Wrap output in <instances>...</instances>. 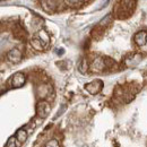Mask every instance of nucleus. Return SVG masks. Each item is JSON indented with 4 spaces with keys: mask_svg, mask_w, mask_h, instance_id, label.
Here are the masks:
<instances>
[{
    "mask_svg": "<svg viewBox=\"0 0 147 147\" xmlns=\"http://www.w3.org/2000/svg\"><path fill=\"white\" fill-rule=\"evenodd\" d=\"M67 5H82L83 1H66Z\"/></svg>",
    "mask_w": 147,
    "mask_h": 147,
    "instance_id": "obj_15",
    "label": "nucleus"
},
{
    "mask_svg": "<svg viewBox=\"0 0 147 147\" xmlns=\"http://www.w3.org/2000/svg\"><path fill=\"white\" fill-rule=\"evenodd\" d=\"M107 67H108V60H105L104 58H96L91 66L93 71H102Z\"/></svg>",
    "mask_w": 147,
    "mask_h": 147,
    "instance_id": "obj_4",
    "label": "nucleus"
},
{
    "mask_svg": "<svg viewBox=\"0 0 147 147\" xmlns=\"http://www.w3.org/2000/svg\"><path fill=\"white\" fill-rule=\"evenodd\" d=\"M15 137H16V140L19 142V144H23V143L26 142V139H27V137H28V134H27V131H26L25 129L22 128V129H18V130L16 131Z\"/></svg>",
    "mask_w": 147,
    "mask_h": 147,
    "instance_id": "obj_7",
    "label": "nucleus"
},
{
    "mask_svg": "<svg viewBox=\"0 0 147 147\" xmlns=\"http://www.w3.org/2000/svg\"><path fill=\"white\" fill-rule=\"evenodd\" d=\"M32 47H33L36 51H42V50H43V48H44L45 45L43 44V42H42L38 37H35V38H33V40H32Z\"/></svg>",
    "mask_w": 147,
    "mask_h": 147,
    "instance_id": "obj_9",
    "label": "nucleus"
},
{
    "mask_svg": "<svg viewBox=\"0 0 147 147\" xmlns=\"http://www.w3.org/2000/svg\"><path fill=\"white\" fill-rule=\"evenodd\" d=\"M111 19H112V16H111V14H109V15H107V17H104V18L102 19L98 24H100V26H104V25H107L110 22Z\"/></svg>",
    "mask_w": 147,
    "mask_h": 147,
    "instance_id": "obj_13",
    "label": "nucleus"
},
{
    "mask_svg": "<svg viewBox=\"0 0 147 147\" xmlns=\"http://www.w3.org/2000/svg\"><path fill=\"white\" fill-rule=\"evenodd\" d=\"M134 41L136 42L137 45H140V47H144L147 43V32L145 31H140V32H137L134 36Z\"/></svg>",
    "mask_w": 147,
    "mask_h": 147,
    "instance_id": "obj_6",
    "label": "nucleus"
},
{
    "mask_svg": "<svg viewBox=\"0 0 147 147\" xmlns=\"http://www.w3.org/2000/svg\"><path fill=\"white\" fill-rule=\"evenodd\" d=\"M42 42H43V44L44 45H47L48 43H49V41H50V36H49V34L44 31V30H41L38 33H37V36Z\"/></svg>",
    "mask_w": 147,
    "mask_h": 147,
    "instance_id": "obj_8",
    "label": "nucleus"
},
{
    "mask_svg": "<svg viewBox=\"0 0 147 147\" xmlns=\"http://www.w3.org/2000/svg\"><path fill=\"white\" fill-rule=\"evenodd\" d=\"M104 87V83L101 79H95L93 82H90L85 84V90L92 95H96L101 92Z\"/></svg>",
    "mask_w": 147,
    "mask_h": 147,
    "instance_id": "obj_1",
    "label": "nucleus"
},
{
    "mask_svg": "<svg viewBox=\"0 0 147 147\" xmlns=\"http://www.w3.org/2000/svg\"><path fill=\"white\" fill-rule=\"evenodd\" d=\"M66 109H67V107H66L65 104H62V105H61V109H59V110H58V112H57V114L55 115V118H53V119L59 118V117H60V115H61V114H62V113L66 111Z\"/></svg>",
    "mask_w": 147,
    "mask_h": 147,
    "instance_id": "obj_14",
    "label": "nucleus"
},
{
    "mask_svg": "<svg viewBox=\"0 0 147 147\" xmlns=\"http://www.w3.org/2000/svg\"><path fill=\"white\" fill-rule=\"evenodd\" d=\"M50 111H51V108H50V104L45 101H41L38 102L36 105V113L37 115L42 119H45L49 114H50Z\"/></svg>",
    "mask_w": 147,
    "mask_h": 147,
    "instance_id": "obj_2",
    "label": "nucleus"
},
{
    "mask_svg": "<svg viewBox=\"0 0 147 147\" xmlns=\"http://www.w3.org/2000/svg\"><path fill=\"white\" fill-rule=\"evenodd\" d=\"M6 147H17V145H16V137L15 136H13V137H10L8 139Z\"/></svg>",
    "mask_w": 147,
    "mask_h": 147,
    "instance_id": "obj_12",
    "label": "nucleus"
},
{
    "mask_svg": "<svg viewBox=\"0 0 147 147\" xmlns=\"http://www.w3.org/2000/svg\"><path fill=\"white\" fill-rule=\"evenodd\" d=\"M7 58H8L9 61H11V62H14V63H18V62L22 61L23 55H22V52L19 51L18 49H11V50L7 53Z\"/></svg>",
    "mask_w": 147,
    "mask_h": 147,
    "instance_id": "obj_5",
    "label": "nucleus"
},
{
    "mask_svg": "<svg viewBox=\"0 0 147 147\" xmlns=\"http://www.w3.org/2000/svg\"><path fill=\"white\" fill-rule=\"evenodd\" d=\"M26 83V76L20 71L15 73V75L11 77V86L14 88H19Z\"/></svg>",
    "mask_w": 147,
    "mask_h": 147,
    "instance_id": "obj_3",
    "label": "nucleus"
},
{
    "mask_svg": "<svg viewBox=\"0 0 147 147\" xmlns=\"http://www.w3.org/2000/svg\"><path fill=\"white\" fill-rule=\"evenodd\" d=\"M78 69H79V71L82 74H86L87 73V69H88V65H87V61H86V59H83L80 62H79V65H78Z\"/></svg>",
    "mask_w": 147,
    "mask_h": 147,
    "instance_id": "obj_10",
    "label": "nucleus"
},
{
    "mask_svg": "<svg viewBox=\"0 0 147 147\" xmlns=\"http://www.w3.org/2000/svg\"><path fill=\"white\" fill-rule=\"evenodd\" d=\"M45 147H60V144L57 139H50L49 142H47Z\"/></svg>",
    "mask_w": 147,
    "mask_h": 147,
    "instance_id": "obj_11",
    "label": "nucleus"
}]
</instances>
